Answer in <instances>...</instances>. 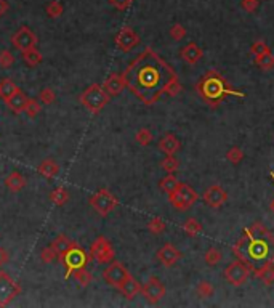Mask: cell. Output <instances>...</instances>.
<instances>
[{
  "label": "cell",
  "mask_w": 274,
  "mask_h": 308,
  "mask_svg": "<svg viewBox=\"0 0 274 308\" xmlns=\"http://www.w3.org/2000/svg\"><path fill=\"white\" fill-rule=\"evenodd\" d=\"M122 77L125 87L146 106H151L165 93V87L176 77V72L151 47H146L125 68Z\"/></svg>",
  "instance_id": "6da1fadb"
},
{
  "label": "cell",
  "mask_w": 274,
  "mask_h": 308,
  "mask_svg": "<svg viewBox=\"0 0 274 308\" xmlns=\"http://www.w3.org/2000/svg\"><path fill=\"white\" fill-rule=\"evenodd\" d=\"M233 252L241 262L257 273L264 265L274 262V236L261 223H255L244 231Z\"/></svg>",
  "instance_id": "7a4b0ae2"
},
{
  "label": "cell",
  "mask_w": 274,
  "mask_h": 308,
  "mask_svg": "<svg viewBox=\"0 0 274 308\" xmlns=\"http://www.w3.org/2000/svg\"><path fill=\"white\" fill-rule=\"evenodd\" d=\"M196 90L202 97V100L209 103L210 106H218V103H221L230 95L244 97L242 92H238L233 87H230L228 82L224 80V77L215 69L209 71L205 76L201 77V80L197 82V85H196Z\"/></svg>",
  "instance_id": "3957f363"
},
{
  "label": "cell",
  "mask_w": 274,
  "mask_h": 308,
  "mask_svg": "<svg viewBox=\"0 0 274 308\" xmlns=\"http://www.w3.org/2000/svg\"><path fill=\"white\" fill-rule=\"evenodd\" d=\"M109 93L100 83H92L88 89H85L80 95V103L88 109L92 114H100L103 108L109 103Z\"/></svg>",
  "instance_id": "277c9868"
},
{
  "label": "cell",
  "mask_w": 274,
  "mask_h": 308,
  "mask_svg": "<svg viewBox=\"0 0 274 308\" xmlns=\"http://www.w3.org/2000/svg\"><path fill=\"white\" fill-rule=\"evenodd\" d=\"M92 260V255L87 254L77 242L69 249V250H66L63 255H60V262L61 265L66 267V278H69L72 276V273L75 272L77 268H83L85 265H87L88 262Z\"/></svg>",
  "instance_id": "5b68a950"
},
{
  "label": "cell",
  "mask_w": 274,
  "mask_h": 308,
  "mask_svg": "<svg viewBox=\"0 0 274 308\" xmlns=\"http://www.w3.org/2000/svg\"><path fill=\"white\" fill-rule=\"evenodd\" d=\"M88 202L101 217H108L109 213L117 207L119 199L109 190L103 188V190H98L95 194H93L88 199Z\"/></svg>",
  "instance_id": "8992f818"
},
{
  "label": "cell",
  "mask_w": 274,
  "mask_h": 308,
  "mask_svg": "<svg viewBox=\"0 0 274 308\" xmlns=\"http://www.w3.org/2000/svg\"><path fill=\"white\" fill-rule=\"evenodd\" d=\"M168 201H170V204H172L175 209L186 210V209H190L191 205L197 201V193L191 188L190 185L179 183L178 188L172 194H168Z\"/></svg>",
  "instance_id": "52a82bcc"
},
{
  "label": "cell",
  "mask_w": 274,
  "mask_h": 308,
  "mask_svg": "<svg viewBox=\"0 0 274 308\" xmlns=\"http://www.w3.org/2000/svg\"><path fill=\"white\" fill-rule=\"evenodd\" d=\"M21 294V286L7 272H0V306L10 305Z\"/></svg>",
  "instance_id": "ba28073f"
},
{
  "label": "cell",
  "mask_w": 274,
  "mask_h": 308,
  "mask_svg": "<svg viewBox=\"0 0 274 308\" xmlns=\"http://www.w3.org/2000/svg\"><path fill=\"white\" fill-rule=\"evenodd\" d=\"M250 272L252 270L238 258V260H234V262H231L228 265V268L224 270V278L228 279L233 286H242L249 279Z\"/></svg>",
  "instance_id": "9c48e42d"
},
{
  "label": "cell",
  "mask_w": 274,
  "mask_h": 308,
  "mask_svg": "<svg viewBox=\"0 0 274 308\" xmlns=\"http://www.w3.org/2000/svg\"><path fill=\"white\" fill-rule=\"evenodd\" d=\"M131 275L130 272L125 268L124 263H120V262H111L109 267L105 270V273H103V278H105V281L112 286V287H119L122 283L125 281V279H128Z\"/></svg>",
  "instance_id": "30bf717a"
},
{
  "label": "cell",
  "mask_w": 274,
  "mask_h": 308,
  "mask_svg": "<svg viewBox=\"0 0 274 308\" xmlns=\"http://www.w3.org/2000/svg\"><path fill=\"white\" fill-rule=\"evenodd\" d=\"M114 43H116V47L119 50L128 53L140 43V37L130 26H124V27H120V31L116 34Z\"/></svg>",
  "instance_id": "8fae6325"
},
{
  "label": "cell",
  "mask_w": 274,
  "mask_h": 308,
  "mask_svg": "<svg viewBox=\"0 0 274 308\" xmlns=\"http://www.w3.org/2000/svg\"><path fill=\"white\" fill-rule=\"evenodd\" d=\"M141 294L149 303H157L164 298L165 295V286L160 283V279L156 276H151L148 281L141 286Z\"/></svg>",
  "instance_id": "7c38bea8"
},
{
  "label": "cell",
  "mask_w": 274,
  "mask_h": 308,
  "mask_svg": "<svg viewBox=\"0 0 274 308\" xmlns=\"http://www.w3.org/2000/svg\"><path fill=\"white\" fill-rule=\"evenodd\" d=\"M12 43L16 47L18 50H27L32 49V47H37V35L29 29L27 26H21L13 35H12Z\"/></svg>",
  "instance_id": "4fadbf2b"
},
{
  "label": "cell",
  "mask_w": 274,
  "mask_h": 308,
  "mask_svg": "<svg viewBox=\"0 0 274 308\" xmlns=\"http://www.w3.org/2000/svg\"><path fill=\"white\" fill-rule=\"evenodd\" d=\"M157 258L164 267H173L179 258H181V252H179L173 244H164L157 250Z\"/></svg>",
  "instance_id": "5bb4252c"
},
{
  "label": "cell",
  "mask_w": 274,
  "mask_h": 308,
  "mask_svg": "<svg viewBox=\"0 0 274 308\" xmlns=\"http://www.w3.org/2000/svg\"><path fill=\"white\" fill-rule=\"evenodd\" d=\"M226 191L221 188V186L215 185V186H210L209 190L204 193V201L210 205V207H221V205L226 202Z\"/></svg>",
  "instance_id": "9a60e30c"
},
{
  "label": "cell",
  "mask_w": 274,
  "mask_h": 308,
  "mask_svg": "<svg viewBox=\"0 0 274 308\" xmlns=\"http://www.w3.org/2000/svg\"><path fill=\"white\" fill-rule=\"evenodd\" d=\"M103 87L109 93V97H116L125 89V80L122 77V74H111L103 83Z\"/></svg>",
  "instance_id": "2e32d148"
},
{
  "label": "cell",
  "mask_w": 274,
  "mask_h": 308,
  "mask_svg": "<svg viewBox=\"0 0 274 308\" xmlns=\"http://www.w3.org/2000/svg\"><path fill=\"white\" fill-rule=\"evenodd\" d=\"M7 106L10 111H13L15 114H21L24 108H26V103H27V97H26V93L21 90V89H18L16 93H13V95L8 98L7 101Z\"/></svg>",
  "instance_id": "e0dca14e"
},
{
  "label": "cell",
  "mask_w": 274,
  "mask_h": 308,
  "mask_svg": "<svg viewBox=\"0 0 274 308\" xmlns=\"http://www.w3.org/2000/svg\"><path fill=\"white\" fill-rule=\"evenodd\" d=\"M202 49L199 45H196L194 42L191 43H188L185 49L181 50V58L188 63V64H191V66H194V64L199 63V60L202 58Z\"/></svg>",
  "instance_id": "ac0fdd59"
},
{
  "label": "cell",
  "mask_w": 274,
  "mask_h": 308,
  "mask_svg": "<svg viewBox=\"0 0 274 308\" xmlns=\"http://www.w3.org/2000/svg\"><path fill=\"white\" fill-rule=\"evenodd\" d=\"M179 146H181V143H179V140L173 135V134H167L162 140L159 142V149L162 151L165 156H173Z\"/></svg>",
  "instance_id": "d6986e66"
},
{
  "label": "cell",
  "mask_w": 274,
  "mask_h": 308,
  "mask_svg": "<svg viewBox=\"0 0 274 308\" xmlns=\"http://www.w3.org/2000/svg\"><path fill=\"white\" fill-rule=\"evenodd\" d=\"M117 289L122 292V295H124L125 298L131 300V298H133L135 295H138V294L141 292V284L136 281L133 276H130V278L125 279V281L122 283Z\"/></svg>",
  "instance_id": "ffe728a7"
},
{
  "label": "cell",
  "mask_w": 274,
  "mask_h": 308,
  "mask_svg": "<svg viewBox=\"0 0 274 308\" xmlns=\"http://www.w3.org/2000/svg\"><path fill=\"white\" fill-rule=\"evenodd\" d=\"M37 172H39L42 177H45V179H53V177H56L60 173V165L56 164L53 159H45L40 162V165L37 167Z\"/></svg>",
  "instance_id": "44dd1931"
},
{
  "label": "cell",
  "mask_w": 274,
  "mask_h": 308,
  "mask_svg": "<svg viewBox=\"0 0 274 308\" xmlns=\"http://www.w3.org/2000/svg\"><path fill=\"white\" fill-rule=\"evenodd\" d=\"M5 186L10 191L13 193H18V191H21L24 186H26V179L20 173V172H12L10 175L7 177L5 179Z\"/></svg>",
  "instance_id": "7402d4cb"
},
{
  "label": "cell",
  "mask_w": 274,
  "mask_h": 308,
  "mask_svg": "<svg viewBox=\"0 0 274 308\" xmlns=\"http://www.w3.org/2000/svg\"><path fill=\"white\" fill-rule=\"evenodd\" d=\"M74 244H75V241H71V239H69L68 236H64V235H60L58 238H56V239H55V241L52 242L50 246H52V249H53V250L56 252V255L60 257V255H63V254H64L66 250H69V249H71V247H72Z\"/></svg>",
  "instance_id": "603a6c76"
},
{
  "label": "cell",
  "mask_w": 274,
  "mask_h": 308,
  "mask_svg": "<svg viewBox=\"0 0 274 308\" xmlns=\"http://www.w3.org/2000/svg\"><path fill=\"white\" fill-rule=\"evenodd\" d=\"M23 60L24 63L27 64V66H39V64L43 61V57H42V53L39 52V49L37 47H32V49H27L23 52Z\"/></svg>",
  "instance_id": "cb8c5ba5"
},
{
  "label": "cell",
  "mask_w": 274,
  "mask_h": 308,
  "mask_svg": "<svg viewBox=\"0 0 274 308\" xmlns=\"http://www.w3.org/2000/svg\"><path fill=\"white\" fill-rule=\"evenodd\" d=\"M18 89H20V87H18L12 79H4L2 82H0V98H2L4 101H7L13 95V93H16Z\"/></svg>",
  "instance_id": "d4e9b609"
},
{
  "label": "cell",
  "mask_w": 274,
  "mask_h": 308,
  "mask_svg": "<svg viewBox=\"0 0 274 308\" xmlns=\"http://www.w3.org/2000/svg\"><path fill=\"white\" fill-rule=\"evenodd\" d=\"M255 63H257L261 69L269 71L274 68V53L271 50L264 52V53L258 55V57H255Z\"/></svg>",
  "instance_id": "484cf974"
},
{
  "label": "cell",
  "mask_w": 274,
  "mask_h": 308,
  "mask_svg": "<svg viewBox=\"0 0 274 308\" xmlns=\"http://www.w3.org/2000/svg\"><path fill=\"white\" fill-rule=\"evenodd\" d=\"M159 186H160V190H162L164 193L172 194V193L178 188V186H179V182L176 180V177H175L173 173H168L167 177H164V179L160 180Z\"/></svg>",
  "instance_id": "4316f807"
},
{
  "label": "cell",
  "mask_w": 274,
  "mask_h": 308,
  "mask_svg": "<svg viewBox=\"0 0 274 308\" xmlns=\"http://www.w3.org/2000/svg\"><path fill=\"white\" fill-rule=\"evenodd\" d=\"M50 201L56 205H64L66 202L69 201V193L64 186H58L50 193Z\"/></svg>",
  "instance_id": "83f0119b"
},
{
  "label": "cell",
  "mask_w": 274,
  "mask_h": 308,
  "mask_svg": "<svg viewBox=\"0 0 274 308\" xmlns=\"http://www.w3.org/2000/svg\"><path fill=\"white\" fill-rule=\"evenodd\" d=\"M255 275H257V276L261 279L263 284L271 286V284L274 283V262H272V263H268V265H264V267L260 268Z\"/></svg>",
  "instance_id": "f1b7e54d"
},
{
  "label": "cell",
  "mask_w": 274,
  "mask_h": 308,
  "mask_svg": "<svg viewBox=\"0 0 274 308\" xmlns=\"http://www.w3.org/2000/svg\"><path fill=\"white\" fill-rule=\"evenodd\" d=\"M97 260V263H100V265H106V263H111V262H114V258H116V252H114V249H112V246H109V247H106L105 250H101V252H98V254L93 257Z\"/></svg>",
  "instance_id": "f546056e"
},
{
  "label": "cell",
  "mask_w": 274,
  "mask_h": 308,
  "mask_svg": "<svg viewBox=\"0 0 274 308\" xmlns=\"http://www.w3.org/2000/svg\"><path fill=\"white\" fill-rule=\"evenodd\" d=\"M72 276H74V279H75V281H77L82 287H87V286L93 281L92 273L88 272V270H85V267L75 270V272L72 273Z\"/></svg>",
  "instance_id": "4dcf8cb0"
},
{
  "label": "cell",
  "mask_w": 274,
  "mask_h": 308,
  "mask_svg": "<svg viewBox=\"0 0 274 308\" xmlns=\"http://www.w3.org/2000/svg\"><path fill=\"white\" fill-rule=\"evenodd\" d=\"M183 230H185V233L188 236H197L202 231V225L196 218H188L183 223Z\"/></svg>",
  "instance_id": "1f68e13d"
},
{
  "label": "cell",
  "mask_w": 274,
  "mask_h": 308,
  "mask_svg": "<svg viewBox=\"0 0 274 308\" xmlns=\"http://www.w3.org/2000/svg\"><path fill=\"white\" fill-rule=\"evenodd\" d=\"M109 246H111V242H109L105 236H98L95 241L92 242V246H90V255H92V258L95 257L98 252L105 250V249L109 247Z\"/></svg>",
  "instance_id": "d6a6232c"
},
{
  "label": "cell",
  "mask_w": 274,
  "mask_h": 308,
  "mask_svg": "<svg viewBox=\"0 0 274 308\" xmlns=\"http://www.w3.org/2000/svg\"><path fill=\"white\" fill-rule=\"evenodd\" d=\"M221 258H223V255H221V250L218 247H210L205 254V262L212 267L218 265L221 262Z\"/></svg>",
  "instance_id": "836d02e7"
},
{
  "label": "cell",
  "mask_w": 274,
  "mask_h": 308,
  "mask_svg": "<svg viewBox=\"0 0 274 308\" xmlns=\"http://www.w3.org/2000/svg\"><path fill=\"white\" fill-rule=\"evenodd\" d=\"M160 167H162L167 173H175L179 169V162L175 156H165V159L160 162Z\"/></svg>",
  "instance_id": "e575fe53"
},
{
  "label": "cell",
  "mask_w": 274,
  "mask_h": 308,
  "mask_svg": "<svg viewBox=\"0 0 274 308\" xmlns=\"http://www.w3.org/2000/svg\"><path fill=\"white\" fill-rule=\"evenodd\" d=\"M167 228L165 222L160 218V217H154L153 220H149L148 223V230L153 233V235H160V233H164Z\"/></svg>",
  "instance_id": "d590c367"
},
{
  "label": "cell",
  "mask_w": 274,
  "mask_h": 308,
  "mask_svg": "<svg viewBox=\"0 0 274 308\" xmlns=\"http://www.w3.org/2000/svg\"><path fill=\"white\" fill-rule=\"evenodd\" d=\"M45 12L50 18H60L63 15V12H64V7H63L61 2H58V0H53V2H50L49 5H47Z\"/></svg>",
  "instance_id": "8d00e7d4"
},
{
  "label": "cell",
  "mask_w": 274,
  "mask_h": 308,
  "mask_svg": "<svg viewBox=\"0 0 274 308\" xmlns=\"http://www.w3.org/2000/svg\"><path fill=\"white\" fill-rule=\"evenodd\" d=\"M24 111H26V114L29 116V117H35V116L42 111V105H39V100L27 98V103H26Z\"/></svg>",
  "instance_id": "74e56055"
},
{
  "label": "cell",
  "mask_w": 274,
  "mask_h": 308,
  "mask_svg": "<svg viewBox=\"0 0 274 308\" xmlns=\"http://www.w3.org/2000/svg\"><path fill=\"white\" fill-rule=\"evenodd\" d=\"M136 143H140L141 146H148L151 142H153V134H151L149 128H140L136 135H135Z\"/></svg>",
  "instance_id": "f35d334b"
},
{
  "label": "cell",
  "mask_w": 274,
  "mask_h": 308,
  "mask_svg": "<svg viewBox=\"0 0 274 308\" xmlns=\"http://www.w3.org/2000/svg\"><path fill=\"white\" fill-rule=\"evenodd\" d=\"M13 63H15V57H13V53L10 50L0 52V68L8 69V68L13 66Z\"/></svg>",
  "instance_id": "ab89813d"
},
{
  "label": "cell",
  "mask_w": 274,
  "mask_h": 308,
  "mask_svg": "<svg viewBox=\"0 0 274 308\" xmlns=\"http://www.w3.org/2000/svg\"><path fill=\"white\" fill-rule=\"evenodd\" d=\"M226 159H228L231 164H239L242 159H244V153H242V149L238 148V146H234L231 148L228 153H226Z\"/></svg>",
  "instance_id": "60d3db41"
},
{
  "label": "cell",
  "mask_w": 274,
  "mask_h": 308,
  "mask_svg": "<svg viewBox=\"0 0 274 308\" xmlns=\"http://www.w3.org/2000/svg\"><path fill=\"white\" fill-rule=\"evenodd\" d=\"M170 37H172L173 40H183L186 37V27H183L179 23L173 24L170 27Z\"/></svg>",
  "instance_id": "b9f144b4"
},
{
  "label": "cell",
  "mask_w": 274,
  "mask_h": 308,
  "mask_svg": "<svg viewBox=\"0 0 274 308\" xmlns=\"http://www.w3.org/2000/svg\"><path fill=\"white\" fill-rule=\"evenodd\" d=\"M197 294H199L202 298H209L213 295V287L210 283H207V281H201L199 286H197Z\"/></svg>",
  "instance_id": "7bdbcfd3"
},
{
  "label": "cell",
  "mask_w": 274,
  "mask_h": 308,
  "mask_svg": "<svg viewBox=\"0 0 274 308\" xmlns=\"http://www.w3.org/2000/svg\"><path fill=\"white\" fill-rule=\"evenodd\" d=\"M179 92H181V83H179L178 77H175L173 80H170V83L165 87V93L168 97H176Z\"/></svg>",
  "instance_id": "ee69618b"
},
{
  "label": "cell",
  "mask_w": 274,
  "mask_h": 308,
  "mask_svg": "<svg viewBox=\"0 0 274 308\" xmlns=\"http://www.w3.org/2000/svg\"><path fill=\"white\" fill-rule=\"evenodd\" d=\"M56 257H58V255H56V252L52 249V246L43 247L42 252H40V260H42L43 263H52Z\"/></svg>",
  "instance_id": "f6af8a7d"
},
{
  "label": "cell",
  "mask_w": 274,
  "mask_h": 308,
  "mask_svg": "<svg viewBox=\"0 0 274 308\" xmlns=\"http://www.w3.org/2000/svg\"><path fill=\"white\" fill-rule=\"evenodd\" d=\"M39 98H40V101L43 103V105H52V103H55V100H56V95H55V92L52 89L47 87V89H43L40 92Z\"/></svg>",
  "instance_id": "bcb514c9"
},
{
  "label": "cell",
  "mask_w": 274,
  "mask_h": 308,
  "mask_svg": "<svg viewBox=\"0 0 274 308\" xmlns=\"http://www.w3.org/2000/svg\"><path fill=\"white\" fill-rule=\"evenodd\" d=\"M131 2H133V0H109L111 7H114L116 10H119V12L128 10L130 5H131Z\"/></svg>",
  "instance_id": "7dc6e473"
},
{
  "label": "cell",
  "mask_w": 274,
  "mask_h": 308,
  "mask_svg": "<svg viewBox=\"0 0 274 308\" xmlns=\"http://www.w3.org/2000/svg\"><path fill=\"white\" fill-rule=\"evenodd\" d=\"M268 50H269V47H268V43L264 42V40H257L252 45V53L255 55V57H258V55L268 52Z\"/></svg>",
  "instance_id": "c3c4849f"
},
{
  "label": "cell",
  "mask_w": 274,
  "mask_h": 308,
  "mask_svg": "<svg viewBox=\"0 0 274 308\" xmlns=\"http://www.w3.org/2000/svg\"><path fill=\"white\" fill-rule=\"evenodd\" d=\"M242 8L247 13H253L258 8V0H242Z\"/></svg>",
  "instance_id": "681fc988"
},
{
  "label": "cell",
  "mask_w": 274,
  "mask_h": 308,
  "mask_svg": "<svg viewBox=\"0 0 274 308\" xmlns=\"http://www.w3.org/2000/svg\"><path fill=\"white\" fill-rule=\"evenodd\" d=\"M8 262H10V255H8V252L4 247H0V267L7 265Z\"/></svg>",
  "instance_id": "f907efd6"
},
{
  "label": "cell",
  "mask_w": 274,
  "mask_h": 308,
  "mask_svg": "<svg viewBox=\"0 0 274 308\" xmlns=\"http://www.w3.org/2000/svg\"><path fill=\"white\" fill-rule=\"evenodd\" d=\"M8 10H10V5H8L7 0H0V18H2Z\"/></svg>",
  "instance_id": "816d5d0a"
},
{
  "label": "cell",
  "mask_w": 274,
  "mask_h": 308,
  "mask_svg": "<svg viewBox=\"0 0 274 308\" xmlns=\"http://www.w3.org/2000/svg\"><path fill=\"white\" fill-rule=\"evenodd\" d=\"M271 209H272V212H274V201L271 202Z\"/></svg>",
  "instance_id": "f5cc1de1"
}]
</instances>
